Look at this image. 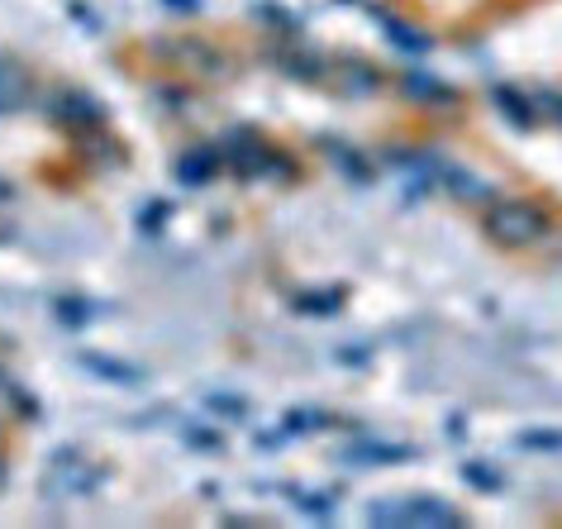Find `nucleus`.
I'll return each instance as SVG.
<instances>
[{
    "label": "nucleus",
    "mask_w": 562,
    "mask_h": 529,
    "mask_svg": "<svg viewBox=\"0 0 562 529\" xmlns=\"http://www.w3.org/2000/svg\"><path fill=\"white\" fill-rule=\"evenodd\" d=\"M491 234H496L501 244H515V248L539 244L548 234V215L533 211V205H525V201H505L501 211L491 215Z\"/></svg>",
    "instance_id": "1"
}]
</instances>
